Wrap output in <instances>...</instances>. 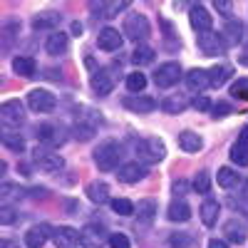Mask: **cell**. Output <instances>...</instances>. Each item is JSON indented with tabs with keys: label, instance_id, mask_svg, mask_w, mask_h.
<instances>
[{
	"label": "cell",
	"instance_id": "8d00e7d4",
	"mask_svg": "<svg viewBox=\"0 0 248 248\" xmlns=\"http://www.w3.org/2000/svg\"><path fill=\"white\" fill-rule=\"evenodd\" d=\"M112 211L119 216H132V214H137V206L129 199H112Z\"/></svg>",
	"mask_w": 248,
	"mask_h": 248
},
{
	"label": "cell",
	"instance_id": "f5cc1de1",
	"mask_svg": "<svg viewBox=\"0 0 248 248\" xmlns=\"http://www.w3.org/2000/svg\"><path fill=\"white\" fill-rule=\"evenodd\" d=\"M72 32H82V25L79 23H72Z\"/></svg>",
	"mask_w": 248,
	"mask_h": 248
},
{
	"label": "cell",
	"instance_id": "c3c4849f",
	"mask_svg": "<svg viewBox=\"0 0 248 248\" xmlns=\"http://www.w3.org/2000/svg\"><path fill=\"white\" fill-rule=\"evenodd\" d=\"M229 112H231V107L226 105V102H218V105L214 107V117H226Z\"/></svg>",
	"mask_w": 248,
	"mask_h": 248
},
{
	"label": "cell",
	"instance_id": "d6a6232c",
	"mask_svg": "<svg viewBox=\"0 0 248 248\" xmlns=\"http://www.w3.org/2000/svg\"><path fill=\"white\" fill-rule=\"evenodd\" d=\"M132 62L134 65H149V62H154V47H149V45H139L134 52H132Z\"/></svg>",
	"mask_w": 248,
	"mask_h": 248
},
{
	"label": "cell",
	"instance_id": "7dc6e473",
	"mask_svg": "<svg viewBox=\"0 0 248 248\" xmlns=\"http://www.w3.org/2000/svg\"><path fill=\"white\" fill-rule=\"evenodd\" d=\"M189 243H191V238H189V236H179V233H176V236H171V246H174V248H176V246H179V248H184V246H189Z\"/></svg>",
	"mask_w": 248,
	"mask_h": 248
},
{
	"label": "cell",
	"instance_id": "ab89813d",
	"mask_svg": "<svg viewBox=\"0 0 248 248\" xmlns=\"http://www.w3.org/2000/svg\"><path fill=\"white\" fill-rule=\"evenodd\" d=\"M231 94L236 97V99H248V77H238L233 85H231Z\"/></svg>",
	"mask_w": 248,
	"mask_h": 248
},
{
	"label": "cell",
	"instance_id": "7c38bea8",
	"mask_svg": "<svg viewBox=\"0 0 248 248\" xmlns=\"http://www.w3.org/2000/svg\"><path fill=\"white\" fill-rule=\"evenodd\" d=\"M144 176H147V167H144V164H139V161L122 164L119 174H117V179H119L122 184H137V181H141Z\"/></svg>",
	"mask_w": 248,
	"mask_h": 248
},
{
	"label": "cell",
	"instance_id": "484cf974",
	"mask_svg": "<svg viewBox=\"0 0 248 248\" xmlns=\"http://www.w3.org/2000/svg\"><path fill=\"white\" fill-rule=\"evenodd\" d=\"M35 70H37V62L28 55H20L13 60V72L20 77H35Z\"/></svg>",
	"mask_w": 248,
	"mask_h": 248
},
{
	"label": "cell",
	"instance_id": "7bdbcfd3",
	"mask_svg": "<svg viewBox=\"0 0 248 248\" xmlns=\"http://www.w3.org/2000/svg\"><path fill=\"white\" fill-rule=\"evenodd\" d=\"M15 211L10 209V206H3V209H0V223L3 226H10V223H15Z\"/></svg>",
	"mask_w": 248,
	"mask_h": 248
},
{
	"label": "cell",
	"instance_id": "e0dca14e",
	"mask_svg": "<svg viewBox=\"0 0 248 248\" xmlns=\"http://www.w3.org/2000/svg\"><path fill=\"white\" fill-rule=\"evenodd\" d=\"M186 79V87H189L191 92H203L206 87H211V77H209V70H191L184 75Z\"/></svg>",
	"mask_w": 248,
	"mask_h": 248
},
{
	"label": "cell",
	"instance_id": "6da1fadb",
	"mask_svg": "<svg viewBox=\"0 0 248 248\" xmlns=\"http://www.w3.org/2000/svg\"><path fill=\"white\" fill-rule=\"evenodd\" d=\"M119 159H122V147H119L114 139L102 141L99 147L94 149V164H97L99 171H112V169H117Z\"/></svg>",
	"mask_w": 248,
	"mask_h": 248
},
{
	"label": "cell",
	"instance_id": "8fae6325",
	"mask_svg": "<svg viewBox=\"0 0 248 248\" xmlns=\"http://www.w3.org/2000/svg\"><path fill=\"white\" fill-rule=\"evenodd\" d=\"M52 241L57 248H77L79 231H75L72 226H57V229H52Z\"/></svg>",
	"mask_w": 248,
	"mask_h": 248
},
{
	"label": "cell",
	"instance_id": "30bf717a",
	"mask_svg": "<svg viewBox=\"0 0 248 248\" xmlns=\"http://www.w3.org/2000/svg\"><path fill=\"white\" fill-rule=\"evenodd\" d=\"M105 229L97 223H87L85 229L79 231V246L82 248H102L105 246Z\"/></svg>",
	"mask_w": 248,
	"mask_h": 248
},
{
	"label": "cell",
	"instance_id": "7402d4cb",
	"mask_svg": "<svg viewBox=\"0 0 248 248\" xmlns=\"http://www.w3.org/2000/svg\"><path fill=\"white\" fill-rule=\"evenodd\" d=\"M179 149H184L186 154H194V152H199L201 147H203V139L196 134V132H191V129H184V132H179Z\"/></svg>",
	"mask_w": 248,
	"mask_h": 248
},
{
	"label": "cell",
	"instance_id": "277c9868",
	"mask_svg": "<svg viewBox=\"0 0 248 248\" xmlns=\"http://www.w3.org/2000/svg\"><path fill=\"white\" fill-rule=\"evenodd\" d=\"M196 45H199V50L206 55V57H218V55H223L226 52V47H229V40L223 37V32H203V35H199L196 37Z\"/></svg>",
	"mask_w": 248,
	"mask_h": 248
},
{
	"label": "cell",
	"instance_id": "681fc988",
	"mask_svg": "<svg viewBox=\"0 0 248 248\" xmlns=\"http://www.w3.org/2000/svg\"><path fill=\"white\" fill-rule=\"evenodd\" d=\"M231 206H233V209H241V211H246V216H248V201H246V199H241V201L231 199Z\"/></svg>",
	"mask_w": 248,
	"mask_h": 248
},
{
	"label": "cell",
	"instance_id": "83f0119b",
	"mask_svg": "<svg viewBox=\"0 0 248 248\" xmlns=\"http://www.w3.org/2000/svg\"><path fill=\"white\" fill-rule=\"evenodd\" d=\"M233 75V67L231 65H216L209 70V77H211V87H223L226 82L231 79Z\"/></svg>",
	"mask_w": 248,
	"mask_h": 248
},
{
	"label": "cell",
	"instance_id": "e575fe53",
	"mask_svg": "<svg viewBox=\"0 0 248 248\" xmlns=\"http://www.w3.org/2000/svg\"><path fill=\"white\" fill-rule=\"evenodd\" d=\"M94 8L102 10V17H117L122 10L129 8V3H127V0H119V3H99V5H94Z\"/></svg>",
	"mask_w": 248,
	"mask_h": 248
},
{
	"label": "cell",
	"instance_id": "60d3db41",
	"mask_svg": "<svg viewBox=\"0 0 248 248\" xmlns=\"http://www.w3.org/2000/svg\"><path fill=\"white\" fill-rule=\"evenodd\" d=\"M241 32H243V25L236 23V20H231V23L226 25V30H223V35H229V43H238V40L243 37Z\"/></svg>",
	"mask_w": 248,
	"mask_h": 248
},
{
	"label": "cell",
	"instance_id": "d6986e66",
	"mask_svg": "<svg viewBox=\"0 0 248 248\" xmlns=\"http://www.w3.org/2000/svg\"><path fill=\"white\" fill-rule=\"evenodd\" d=\"M90 85H92V90H94L99 97H105V94H109V92L114 90V79H112V75H109L107 70H97V72L92 75V79H90Z\"/></svg>",
	"mask_w": 248,
	"mask_h": 248
},
{
	"label": "cell",
	"instance_id": "ac0fdd59",
	"mask_svg": "<svg viewBox=\"0 0 248 248\" xmlns=\"http://www.w3.org/2000/svg\"><path fill=\"white\" fill-rule=\"evenodd\" d=\"M50 231H52V229H50L47 223L32 226V229H30V231L25 233V246H28V248H43V246L47 243V238L52 236Z\"/></svg>",
	"mask_w": 248,
	"mask_h": 248
},
{
	"label": "cell",
	"instance_id": "f907efd6",
	"mask_svg": "<svg viewBox=\"0 0 248 248\" xmlns=\"http://www.w3.org/2000/svg\"><path fill=\"white\" fill-rule=\"evenodd\" d=\"M209 248H229V246H226V241H218V238H211V241H209Z\"/></svg>",
	"mask_w": 248,
	"mask_h": 248
},
{
	"label": "cell",
	"instance_id": "bcb514c9",
	"mask_svg": "<svg viewBox=\"0 0 248 248\" xmlns=\"http://www.w3.org/2000/svg\"><path fill=\"white\" fill-rule=\"evenodd\" d=\"M191 107H194V109H199V112H206V109H209V107H211V102H209V99H206L203 94H199V97H196V99L191 102Z\"/></svg>",
	"mask_w": 248,
	"mask_h": 248
},
{
	"label": "cell",
	"instance_id": "9c48e42d",
	"mask_svg": "<svg viewBox=\"0 0 248 248\" xmlns=\"http://www.w3.org/2000/svg\"><path fill=\"white\" fill-rule=\"evenodd\" d=\"M189 23H191V28L199 32V35H203V32H211V25H214V15L206 10L203 5H191V10H189Z\"/></svg>",
	"mask_w": 248,
	"mask_h": 248
},
{
	"label": "cell",
	"instance_id": "f35d334b",
	"mask_svg": "<svg viewBox=\"0 0 248 248\" xmlns=\"http://www.w3.org/2000/svg\"><path fill=\"white\" fill-rule=\"evenodd\" d=\"M17 196H23V189L10 181H5L3 186H0V199H3V203H8L10 199H17Z\"/></svg>",
	"mask_w": 248,
	"mask_h": 248
},
{
	"label": "cell",
	"instance_id": "836d02e7",
	"mask_svg": "<svg viewBox=\"0 0 248 248\" xmlns=\"http://www.w3.org/2000/svg\"><path fill=\"white\" fill-rule=\"evenodd\" d=\"M144 87H147V75L144 72H129L127 75V90L132 92V94H137V92H144Z\"/></svg>",
	"mask_w": 248,
	"mask_h": 248
},
{
	"label": "cell",
	"instance_id": "9a60e30c",
	"mask_svg": "<svg viewBox=\"0 0 248 248\" xmlns=\"http://www.w3.org/2000/svg\"><path fill=\"white\" fill-rule=\"evenodd\" d=\"M67 47H70V35L62 32V30H55V32L47 35V40H45V50H47V55H52V57L65 55Z\"/></svg>",
	"mask_w": 248,
	"mask_h": 248
},
{
	"label": "cell",
	"instance_id": "2e32d148",
	"mask_svg": "<svg viewBox=\"0 0 248 248\" xmlns=\"http://www.w3.org/2000/svg\"><path fill=\"white\" fill-rule=\"evenodd\" d=\"M124 107L137 112V114H147V112L156 109V99H152L147 94H129L127 99H124Z\"/></svg>",
	"mask_w": 248,
	"mask_h": 248
},
{
	"label": "cell",
	"instance_id": "cb8c5ba5",
	"mask_svg": "<svg viewBox=\"0 0 248 248\" xmlns=\"http://www.w3.org/2000/svg\"><path fill=\"white\" fill-rule=\"evenodd\" d=\"M218 211H221V206H218V201H214V199H206L203 203H201V209H199V216H201V221H203V226H216V221H218Z\"/></svg>",
	"mask_w": 248,
	"mask_h": 248
},
{
	"label": "cell",
	"instance_id": "603a6c76",
	"mask_svg": "<svg viewBox=\"0 0 248 248\" xmlns=\"http://www.w3.org/2000/svg\"><path fill=\"white\" fill-rule=\"evenodd\" d=\"M159 107L167 114H181L186 107H189V99H186L184 94H169V97H164L159 102Z\"/></svg>",
	"mask_w": 248,
	"mask_h": 248
},
{
	"label": "cell",
	"instance_id": "d590c367",
	"mask_svg": "<svg viewBox=\"0 0 248 248\" xmlns=\"http://www.w3.org/2000/svg\"><path fill=\"white\" fill-rule=\"evenodd\" d=\"M238 184V174L229 167H221L218 169V186H223V189H233V186Z\"/></svg>",
	"mask_w": 248,
	"mask_h": 248
},
{
	"label": "cell",
	"instance_id": "f6af8a7d",
	"mask_svg": "<svg viewBox=\"0 0 248 248\" xmlns=\"http://www.w3.org/2000/svg\"><path fill=\"white\" fill-rule=\"evenodd\" d=\"M186 191H189V184H186L184 179H176V181L171 184V194H174V196H184Z\"/></svg>",
	"mask_w": 248,
	"mask_h": 248
},
{
	"label": "cell",
	"instance_id": "8992f818",
	"mask_svg": "<svg viewBox=\"0 0 248 248\" xmlns=\"http://www.w3.org/2000/svg\"><path fill=\"white\" fill-rule=\"evenodd\" d=\"M0 122H3V129H15L25 122V109L17 99H8L0 105Z\"/></svg>",
	"mask_w": 248,
	"mask_h": 248
},
{
	"label": "cell",
	"instance_id": "7a4b0ae2",
	"mask_svg": "<svg viewBox=\"0 0 248 248\" xmlns=\"http://www.w3.org/2000/svg\"><path fill=\"white\" fill-rule=\"evenodd\" d=\"M134 152H137L141 164H159L164 156H167V147H164V141H159L154 137L137 139L134 141Z\"/></svg>",
	"mask_w": 248,
	"mask_h": 248
},
{
	"label": "cell",
	"instance_id": "4dcf8cb0",
	"mask_svg": "<svg viewBox=\"0 0 248 248\" xmlns=\"http://www.w3.org/2000/svg\"><path fill=\"white\" fill-rule=\"evenodd\" d=\"M3 144H5L10 152H17V154L25 149V139L20 137L15 129H3Z\"/></svg>",
	"mask_w": 248,
	"mask_h": 248
},
{
	"label": "cell",
	"instance_id": "52a82bcc",
	"mask_svg": "<svg viewBox=\"0 0 248 248\" xmlns=\"http://www.w3.org/2000/svg\"><path fill=\"white\" fill-rule=\"evenodd\" d=\"M28 107L32 109V112H40V114H45V112H52L55 107H57V99H55V94L50 92V90H32L30 94H28Z\"/></svg>",
	"mask_w": 248,
	"mask_h": 248
},
{
	"label": "cell",
	"instance_id": "4fadbf2b",
	"mask_svg": "<svg viewBox=\"0 0 248 248\" xmlns=\"http://www.w3.org/2000/svg\"><path fill=\"white\" fill-rule=\"evenodd\" d=\"M231 161L238 164V167H248V124L241 129L238 139L231 147Z\"/></svg>",
	"mask_w": 248,
	"mask_h": 248
},
{
	"label": "cell",
	"instance_id": "ba28073f",
	"mask_svg": "<svg viewBox=\"0 0 248 248\" xmlns=\"http://www.w3.org/2000/svg\"><path fill=\"white\" fill-rule=\"evenodd\" d=\"M179 79H181V67L176 62H164V65H159V70L154 72V85L161 87V90L174 87Z\"/></svg>",
	"mask_w": 248,
	"mask_h": 248
},
{
	"label": "cell",
	"instance_id": "ffe728a7",
	"mask_svg": "<svg viewBox=\"0 0 248 248\" xmlns=\"http://www.w3.org/2000/svg\"><path fill=\"white\" fill-rule=\"evenodd\" d=\"M167 216H169V221H174V223H186V221L191 218V206L186 203L184 199H176V201L169 203Z\"/></svg>",
	"mask_w": 248,
	"mask_h": 248
},
{
	"label": "cell",
	"instance_id": "f546056e",
	"mask_svg": "<svg viewBox=\"0 0 248 248\" xmlns=\"http://www.w3.org/2000/svg\"><path fill=\"white\" fill-rule=\"evenodd\" d=\"M60 25V15L57 13H40L35 20H32V28L35 30H52Z\"/></svg>",
	"mask_w": 248,
	"mask_h": 248
},
{
	"label": "cell",
	"instance_id": "3957f363",
	"mask_svg": "<svg viewBox=\"0 0 248 248\" xmlns=\"http://www.w3.org/2000/svg\"><path fill=\"white\" fill-rule=\"evenodd\" d=\"M32 164L40 169V171H45V174H57L65 169V159H62V154L47 149V147H37L32 152Z\"/></svg>",
	"mask_w": 248,
	"mask_h": 248
},
{
	"label": "cell",
	"instance_id": "5bb4252c",
	"mask_svg": "<svg viewBox=\"0 0 248 248\" xmlns=\"http://www.w3.org/2000/svg\"><path fill=\"white\" fill-rule=\"evenodd\" d=\"M122 43H124V37L114 28H105V30H99V35H97V45H99V50H105V52L119 50Z\"/></svg>",
	"mask_w": 248,
	"mask_h": 248
},
{
	"label": "cell",
	"instance_id": "ee69618b",
	"mask_svg": "<svg viewBox=\"0 0 248 248\" xmlns=\"http://www.w3.org/2000/svg\"><path fill=\"white\" fill-rule=\"evenodd\" d=\"M216 10L223 17H231L233 15V3H229V0H216Z\"/></svg>",
	"mask_w": 248,
	"mask_h": 248
},
{
	"label": "cell",
	"instance_id": "d4e9b609",
	"mask_svg": "<svg viewBox=\"0 0 248 248\" xmlns=\"http://www.w3.org/2000/svg\"><path fill=\"white\" fill-rule=\"evenodd\" d=\"M87 199L92 201V203H107L109 201V186L105 184V181H92V184H87Z\"/></svg>",
	"mask_w": 248,
	"mask_h": 248
},
{
	"label": "cell",
	"instance_id": "816d5d0a",
	"mask_svg": "<svg viewBox=\"0 0 248 248\" xmlns=\"http://www.w3.org/2000/svg\"><path fill=\"white\" fill-rule=\"evenodd\" d=\"M3 248H17V243H13V241H3Z\"/></svg>",
	"mask_w": 248,
	"mask_h": 248
},
{
	"label": "cell",
	"instance_id": "4316f807",
	"mask_svg": "<svg viewBox=\"0 0 248 248\" xmlns=\"http://www.w3.org/2000/svg\"><path fill=\"white\" fill-rule=\"evenodd\" d=\"M35 134L37 139L43 144H50V147H55V144H62V137L57 132V127H52V124H37L35 127Z\"/></svg>",
	"mask_w": 248,
	"mask_h": 248
},
{
	"label": "cell",
	"instance_id": "5b68a950",
	"mask_svg": "<svg viewBox=\"0 0 248 248\" xmlns=\"http://www.w3.org/2000/svg\"><path fill=\"white\" fill-rule=\"evenodd\" d=\"M124 35H127L129 40H134V43L147 40L149 37V20H147V15L129 13L127 17H124Z\"/></svg>",
	"mask_w": 248,
	"mask_h": 248
},
{
	"label": "cell",
	"instance_id": "74e56055",
	"mask_svg": "<svg viewBox=\"0 0 248 248\" xmlns=\"http://www.w3.org/2000/svg\"><path fill=\"white\" fill-rule=\"evenodd\" d=\"M194 189H196V194H209V189H211V174L209 171H199L194 176Z\"/></svg>",
	"mask_w": 248,
	"mask_h": 248
},
{
	"label": "cell",
	"instance_id": "1f68e13d",
	"mask_svg": "<svg viewBox=\"0 0 248 248\" xmlns=\"http://www.w3.org/2000/svg\"><path fill=\"white\" fill-rule=\"evenodd\" d=\"M223 233L229 236V241H233V243H243L246 241V229H243V223H238L236 218L223 226Z\"/></svg>",
	"mask_w": 248,
	"mask_h": 248
},
{
	"label": "cell",
	"instance_id": "f1b7e54d",
	"mask_svg": "<svg viewBox=\"0 0 248 248\" xmlns=\"http://www.w3.org/2000/svg\"><path fill=\"white\" fill-rule=\"evenodd\" d=\"M137 216H139L141 223H152L154 216H156V201H154V199H144V201H139V206H137Z\"/></svg>",
	"mask_w": 248,
	"mask_h": 248
},
{
	"label": "cell",
	"instance_id": "b9f144b4",
	"mask_svg": "<svg viewBox=\"0 0 248 248\" xmlns=\"http://www.w3.org/2000/svg\"><path fill=\"white\" fill-rule=\"evenodd\" d=\"M129 238L124 236V233H112L109 236V248H129Z\"/></svg>",
	"mask_w": 248,
	"mask_h": 248
},
{
	"label": "cell",
	"instance_id": "44dd1931",
	"mask_svg": "<svg viewBox=\"0 0 248 248\" xmlns=\"http://www.w3.org/2000/svg\"><path fill=\"white\" fill-rule=\"evenodd\" d=\"M72 132H75V139L87 141V139H92L94 132H97V122H94V119H87L85 114H79L77 122H75V127H72Z\"/></svg>",
	"mask_w": 248,
	"mask_h": 248
}]
</instances>
